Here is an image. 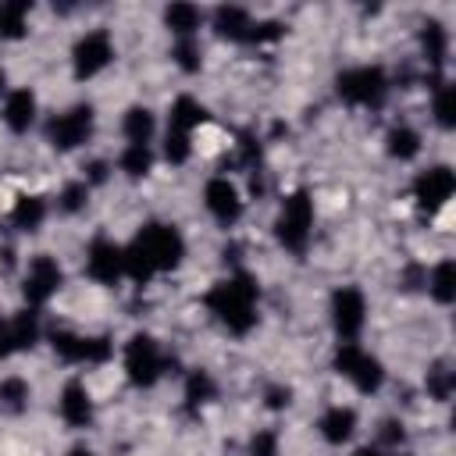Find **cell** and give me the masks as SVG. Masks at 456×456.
<instances>
[{"instance_id":"cell-1","label":"cell","mask_w":456,"mask_h":456,"mask_svg":"<svg viewBox=\"0 0 456 456\" xmlns=\"http://www.w3.org/2000/svg\"><path fill=\"white\" fill-rule=\"evenodd\" d=\"M256 299H260L256 278L246 274V271L228 274L224 281L210 285V292L203 296L207 310H210L232 335H246V331L256 328Z\"/></svg>"},{"instance_id":"cell-2","label":"cell","mask_w":456,"mask_h":456,"mask_svg":"<svg viewBox=\"0 0 456 456\" xmlns=\"http://www.w3.org/2000/svg\"><path fill=\"white\" fill-rule=\"evenodd\" d=\"M132 246L142 253V260L150 264L153 274L178 267L182 256H185V239H182V232H178L175 224H167V221H150V224H142V232L132 239Z\"/></svg>"},{"instance_id":"cell-3","label":"cell","mask_w":456,"mask_h":456,"mask_svg":"<svg viewBox=\"0 0 456 456\" xmlns=\"http://www.w3.org/2000/svg\"><path fill=\"white\" fill-rule=\"evenodd\" d=\"M310 232H314V200L306 189H296L292 196H285L278 221H274V235L289 253H306L310 246Z\"/></svg>"},{"instance_id":"cell-4","label":"cell","mask_w":456,"mask_h":456,"mask_svg":"<svg viewBox=\"0 0 456 456\" xmlns=\"http://www.w3.org/2000/svg\"><path fill=\"white\" fill-rule=\"evenodd\" d=\"M335 93L349 107H381L388 96V75L378 64H356L335 78Z\"/></svg>"},{"instance_id":"cell-5","label":"cell","mask_w":456,"mask_h":456,"mask_svg":"<svg viewBox=\"0 0 456 456\" xmlns=\"http://www.w3.org/2000/svg\"><path fill=\"white\" fill-rule=\"evenodd\" d=\"M167 353L160 349V342L153 335H132L125 342V374L135 388H150L164 378L167 370Z\"/></svg>"},{"instance_id":"cell-6","label":"cell","mask_w":456,"mask_h":456,"mask_svg":"<svg viewBox=\"0 0 456 456\" xmlns=\"http://www.w3.org/2000/svg\"><path fill=\"white\" fill-rule=\"evenodd\" d=\"M93 121H96L93 107L89 103H75V107H68V110H61V114H53L46 121V142L57 153H71V150H78V146L89 142Z\"/></svg>"},{"instance_id":"cell-7","label":"cell","mask_w":456,"mask_h":456,"mask_svg":"<svg viewBox=\"0 0 456 456\" xmlns=\"http://www.w3.org/2000/svg\"><path fill=\"white\" fill-rule=\"evenodd\" d=\"M335 370H338L342 378H349V381L356 385V392H363V395L378 392L381 381H385L381 360L370 356L367 349H360L356 342H338V349H335Z\"/></svg>"},{"instance_id":"cell-8","label":"cell","mask_w":456,"mask_h":456,"mask_svg":"<svg viewBox=\"0 0 456 456\" xmlns=\"http://www.w3.org/2000/svg\"><path fill=\"white\" fill-rule=\"evenodd\" d=\"M331 324L342 342H356L367 324V299L356 285H342L331 292Z\"/></svg>"},{"instance_id":"cell-9","label":"cell","mask_w":456,"mask_h":456,"mask_svg":"<svg viewBox=\"0 0 456 456\" xmlns=\"http://www.w3.org/2000/svg\"><path fill=\"white\" fill-rule=\"evenodd\" d=\"M110 61H114V39H110L107 28L86 32L75 43V50H71V68H75V78H82V82L93 78V75H100Z\"/></svg>"},{"instance_id":"cell-10","label":"cell","mask_w":456,"mask_h":456,"mask_svg":"<svg viewBox=\"0 0 456 456\" xmlns=\"http://www.w3.org/2000/svg\"><path fill=\"white\" fill-rule=\"evenodd\" d=\"M61 285H64V271L50 253H39L28 260L25 278H21V296L28 299V306H43L50 296H57Z\"/></svg>"},{"instance_id":"cell-11","label":"cell","mask_w":456,"mask_h":456,"mask_svg":"<svg viewBox=\"0 0 456 456\" xmlns=\"http://www.w3.org/2000/svg\"><path fill=\"white\" fill-rule=\"evenodd\" d=\"M50 346L64 363H103V360H110V338H103V335H75V331L57 328L50 335Z\"/></svg>"},{"instance_id":"cell-12","label":"cell","mask_w":456,"mask_h":456,"mask_svg":"<svg viewBox=\"0 0 456 456\" xmlns=\"http://www.w3.org/2000/svg\"><path fill=\"white\" fill-rule=\"evenodd\" d=\"M452 192H456V175H452V167H445V164H435V167L420 171L417 182H413V200H417V207L428 210V214L442 210V207L452 200Z\"/></svg>"},{"instance_id":"cell-13","label":"cell","mask_w":456,"mask_h":456,"mask_svg":"<svg viewBox=\"0 0 456 456\" xmlns=\"http://www.w3.org/2000/svg\"><path fill=\"white\" fill-rule=\"evenodd\" d=\"M86 274L100 285H114L121 274H125V249L110 239H93L89 249H86Z\"/></svg>"},{"instance_id":"cell-14","label":"cell","mask_w":456,"mask_h":456,"mask_svg":"<svg viewBox=\"0 0 456 456\" xmlns=\"http://www.w3.org/2000/svg\"><path fill=\"white\" fill-rule=\"evenodd\" d=\"M203 203H207L210 217L221 221V224H235V221L242 217V192H239V185H235L232 178H224V175H217V178H210V182L203 185Z\"/></svg>"},{"instance_id":"cell-15","label":"cell","mask_w":456,"mask_h":456,"mask_svg":"<svg viewBox=\"0 0 456 456\" xmlns=\"http://www.w3.org/2000/svg\"><path fill=\"white\" fill-rule=\"evenodd\" d=\"M214 32L221 39H232V43H249L253 39V18L246 7H235V4H221L214 11Z\"/></svg>"},{"instance_id":"cell-16","label":"cell","mask_w":456,"mask_h":456,"mask_svg":"<svg viewBox=\"0 0 456 456\" xmlns=\"http://www.w3.org/2000/svg\"><path fill=\"white\" fill-rule=\"evenodd\" d=\"M57 410H61L64 424H71V428H86V424L93 420V399H89L86 385H82V381H68V385L61 388Z\"/></svg>"},{"instance_id":"cell-17","label":"cell","mask_w":456,"mask_h":456,"mask_svg":"<svg viewBox=\"0 0 456 456\" xmlns=\"http://www.w3.org/2000/svg\"><path fill=\"white\" fill-rule=\"evenodd\" d=\"M36 121V93L32 89H11L4 96V125L11 132H28Z\"/></svg>"},{"instance_id":"cell-18","label":"cell","mask_w":456,"mask_h":456,"mask_svg":"<svg viewBox=\"0 0 456 456\" xmlns=\"http://www.w3.org/2000/svg\"><path fill=\"white\" fill-rule=\"evenodd\" d=\"M317 428H321V438H324L328 445H342V442H349L353 431H356V413H353L349 406H328V410L321 413Z\"/></svg>"},{"instance_id":"cell-19","label":"cell","mask_w":456,"mask_h":456,"mask_svg":"<svg viewBox=\"0 0 456 456\" xmlns=\"http://www.w3.org/2000/svg\"><path fill=\"white\" fill-rule=\"evenodd\" d=\"M164 25L178 39H196V28L203 25V11L196 4H171V7H164Z\"/></svg>"},{"instance_id":"cell-20","label":"cell","mask_w":456,"mask_h":456,"mask_svg":"<svg viewBox=\"0 0 456 456\" xmlns=\"http://www.w3.org/2000/svg\"><path fill=\"white\" fill-rule=\"evenodd\" d=\"M420 50H424V61L435 68V75L442 71V64H445V53H449V32L442 28V21H424V28H420Z\"/></svg>"},{"instance_id":"cell-21","label":"cell","mask_w":456,"mask_h":456,"mask_svg":"<svg viewBox=\"0 0 456 456\" xmlns=\"http://www.w3.org/2000/svg\"><path fill=\"white\" fill-rule=\"evenodd\" d=\"M203 121H207V110H203L200 100H192V96H178V100L171 103V114H167V128H171V132H185V135H192V128L203 125Z\"/></svg>"},{"instance_id":"cell-22","label":"cell","mask_w":456,"mask_h":456,"mask_svg":"<svg viewBox=\"0 0 456 456\" xmlns=\"http://www.w3.org/2000/svg\"><path fill=\"white\" fill-rule=\"evenodd\" d=\"M424 285H428V292H431L435 303L449 306V303L456 299V264H452V260H438V264L431 267V274L424 278Z\"/></svg>"},{"instance_id":"cell-23","label":"cell","mask_w":456,"mask_h":456,"mask_svg":"<svg viewBox=\"0 0 456 456\" xmlns=\"http://www.w3.org/2000/svg\"><path fill=\"white\" fill-rule=\"evenodd\" d=\"M153 128H157V118H153L150 107H139V103H135V107H128L125 118H121V132H125L128 142H142V146H150Z\"/></svg>"},{"instance_id":"cell-24","label":"cell","mask_w":456,"mask_h":456,"mask_svg":"<svg viewBox=\"0 0 456 456\" xmlns=\"http://www.w3.org/2000/svg\"><path fill=\"white\" fill-rule=\"evenodd\" d=\"M28 14H32V4L28 0H7V4H0V39H21L28 32Z\"/></svg>"},{"instance_id":"cell-25","label":"cell","mask_w":456,"mask_h":456,"mask_svg":"<svg viewBox=\"0 0 456 456\" xmlns=\"http://www.w3.org/2000/svg\"><path fill=\"white\" fill-rule=\"evenodd\" d=\"M46 221V200L43 196H18L11 210V224L18 232H36Z\"/></svg>"},{"instance_id":"cell-26","label":"cell","mask_w":456,"mask_h":456,"mask_svg":"<svg viewBox=\"0 0 456 456\" xmlns=\"http://www.w3.org/2000/svg\"><path fill=\"white\" fill-rule=\"evenodd\" d=\"M214 399H217V381L210 378V370H203V367L189 370L185 374V406L189 410H200V406H207Z\"/></svg>"},{"instance_id":"cell-27","label":"cell","mask_w":456,"mask_h":456,"mask_svg":"<svg viewBox=\"0 0 456 456\" xmlns=\"http://www.w3.org/2000/svg\"><path fill=\"white\" fill-rule=\"evenodd\" d=\"M385 150H388V157H395V160H413V157L420 153V132L410 128V125H395V128H388V135H385Z\"/></svg>"},{"instance_id":"cell-28","label":"cell","mask_w":456,"mask_h":456,"mask_svg":"<svg viewBox=\"0 0 456 456\" xmlns=\"http://www.w3.org/2000/svg\"><path fill=\"white\" fill-rule=\"evenodd\" d=\"M7 324H11V338H14L18 353H25V349H32L39 342V317H36V310H18V314L7 317Z\"/></svg>"},{"instance_id":"cell-29","label":"cell","mask_w":456,"mask_h":456,"mask_svg":"<svg viewBox=\"0 0 456 456\" xmlns=\"http://www.w3.org/2000/svg\"><path fill=\"white\" fill-rule=\"evenodd\" d=\"M431 114H435L438 128H445V132L456 125V86H452V82H438V86H435Z\"/></svg>"},{"instance_id":"cell-30","label":"cell","mask_w":456,"mask_h":456,"mask_svg":"<svg viewBox=\"0 0 456 456\" xmlns=\"http://www.w3.org/2000/svg\"><path fill=\"white\" fill-rule=\"evenodd\" d=\"M424 388H428V395H431V399L445 403V399L452 395V388H456V370H452L445 360L431 363V370H428V378H424Z\"/></svg>"},{"instance_id":"cell-31","label":"cell","mask_w":456,"mask_h":456,"mask_svg":"<svg viewBox=\"0 0 456 456\" xmlns=\"http://www.w3.org/2000/svg\"><path fill=\"white\" fill-rule=\"evenodd\" d=\"M118 167H121L128 178H142V175L153 167V153H150V146H142V142H128V146L121 150V157H118Z\"/></svg>"},{"instance_id":"cell-32","label":"cell","mask_w":456,"mask_h":456,"mask_svg":"<svg viewBox=\"0 0 456 456\" xmlns=\"http://www.w3.org/2000/svg\"><path fill=\"white\" fill-rule=\"evenodd\" d=\"M25 406H28V381L18 378V374L4 378V381H0V410H7V413H21Z\"/></svg>"},{"instance_id":"cell-33","label":"cell","mask_w":456,"mask_h":456,"mask_svg":"<svg viewBox=\"0 0 456 456\" xmlns=\"http://www.w3.org/2000/svg\"><path fill=\"white\" fill-rule=\"evenodd\" d=\"M171 57H175V64L182 68V71H200V64H203V57H200V43L196 39H178L175 43V50H171Z\"/></svg>"},{"instance_id":"cell-34","label":"cell","mask_w":456,"mask_h":456,"mask_svg":"<svg viewBox=\"0 0 456 456\" xmlns=\"http://www.w3.org/2000/svg\"><path fill=\"white\" fill-rule=\"evenodd\" d=\"M189 153H192V135H185V132H171V128H167V135H164V157H167L171 164H185Z\"/></svg>"},{"instance_id":"cell-35","label":"cell","mask_w":456,"mask_h":456,"mask_svg":"<svg viewBox=\"0 0 456 456\" xmlns=\"http://www.w3.org/2000/svg\"><path fill=\"white\" fill-rule=\"evenodd\" d=\"M86 200H89V185H86V182H71V185H64L57 207H61L64 214H75V210L86 207Z\"/></svg>"},{"instance_id":"cell-36","label":"cell","mask_w":456,"mask_h":456,"mask_svg":"<svg viewBox=\"0 0 456 456\" xmlns=\"http://www.w3.org/2000/svg\"><path fill=\"white\" fill-rule=\"evenodd\" d=\"M249 456H278V431H256L249 438Z\"/></svg>"},{"instance_id":"cell-37","label":"cell","mask_w":456,"mask_h":456,"mask_svg":"<svg viewBox=\"0 0 456 456\" xmlns=\"http://www.w3.org/2000/svg\"><path fill=\"white\" fill-rule=\"evenodd\" d=\"M264 403H267V410H285V406L292 403V392H289L285 385H267Z\"/></svg>"},{"instance_id":"cell-38","label":"cell","mask_w":456,"mask_h":456,"mask_svg":"<svg viewBox=\"0 0 456 456\" xmlns=\"http://www.w3.org/2000/svg\"><path fill=\"white\" fill-rule=\"evenodd\" d=\"M403 438H406V431H403L399 420H381V442L385 445H399Z\"/></svg>"},{"instance_id":"cell-39","label":"cell","mask_w":456,"mask_h":456,"mask_svg":"<svg viewBox=\"0 0 456 456\" xmlns=\"http://www.w3.org/2000/svg\"><path fill=\"white\" fill-rule=\"evenodd\" d=\"M18 349H14V338H11V324L7 321H0V360H7V356H14Z\"/></svg>"},{"instance_id":"cell-40","label":"cell","mask_w":456,"mask_h":456,"mask_svg":"<svg viewBox=\"0 0 456 456\" xmlns=\"http://www.w3.org/2000/svg\"><path fill=\"white\" fill-rule=\"evenodd\" d=\"M103 178H107V164H103V160H93V164H89V175H86V185H89V182L100 185Z\"/></svg>"},{"instance_id":"cell-41","label":"cell","mask_w":456,"mask_h":456,"mask_svg":"<svg viewBox=\"0 0 456 456\" xmlns=\"http://www.w3.org/2000/svg\"><path fill=\"white\" fill-rule=\"evenodd\" d=\"M353 456H381V449H378V445H360Z\"/></svg>"},{"instance_id":"cell-42","label":"cell","mask_w":456,"mask_h":456,"mask_svg":"<svg viewBox=\"0 0 456 456\" xmlns=\"http://www.w3.org/2000/svg\"><path fill=\"white\" fill-rule=\"evenodd\" d=\"M68 456H93L86 445H75V449H68Z\"/></svg>"},{"instance_id":"cell-43","label":"cell","mask_w":456,"mask_h":456,"mask_svg":"<svg viewBox=\"0 0 456 456\" xmlns=\"http://www.w3.org/2000/svg\"><path fill=\"white\" fill-rule=\"evenodd\" d=\"M7 93V75H4V68H0V96Z\"/></svg>"}]
</instances>
